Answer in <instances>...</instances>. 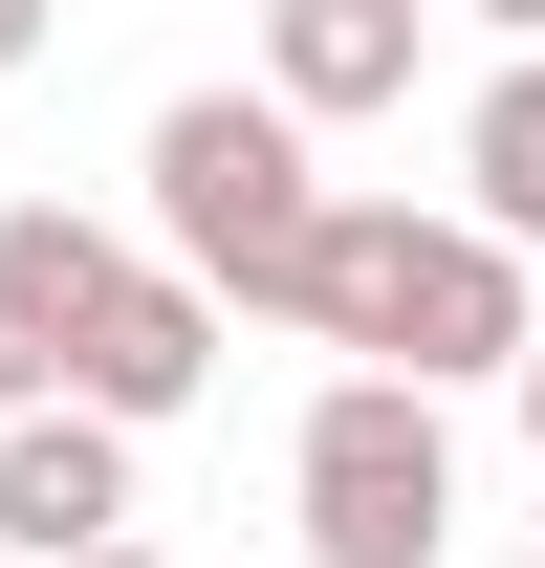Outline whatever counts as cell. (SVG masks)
Returning <instances> with one entry per match:
<instances>
[{
	"label": "cell",
	"instance_id": "1",
	"mask_svg": "<svg viewBox=\"0 0 545 568\" xmlns=\"http://www.w3.org/2000/svg\"><path fill=\"white\" fill-rule=\"evenodd\" d=\"M284 328L349 372H414V394H502V351L545 328V263H502L480 219H414V197H328Z\"/></svg>",
	"mask_w": 545,
	"mask_h": 568
},
{
	"label": "cell",
	"instance_id": "2",
	"mask_svg": "<svg viewBox=\"0 0 545 568\" xmlns=\"http://www.w3.org/2000/svg\"><path fill=\"white\" fill-rule=\"evenodd\" d=\"M153 263L218 284V306H306V241H328V153H306V110H263V88H175L153 110Z\"/></svg>",
	"mask_w": 545,
	"mask_h": 568
},
{
	"label": "cell",
	"instance_id": "3",
	"mask_svg": "<svg viewBox=\"0 0 545 568\" xmlns=\"http://www.w3.org/2000/svg\"><path fill=\"white\" fill-rule=\"evenodd\" d=\"M284 503H306V568H436L459 547V394L328 372L306 437H284Z\"/></svg>",
	"mask_w": 545,
	"mask_h": 568
},
{
	"label": "cell",
	"instance_id": "4",
	"mask_svg": "<svg viewBox=\"0 0 545 568\" xmlns=\"http://www.w3.org/2000/svg\"><path fill=\"white\" fill-rule=\"evenodd\" d=\"M218 328H240L218 284H175L153 241H110L88 306H66V394H88L110 437H153V416H197V394H218Z\"/></svg>",
	"mask_w": 545,
	"mask_h": 568
},
{
	"label": "cell",
	"instance_id": "5",
	"mask_svg": "<svg viewBox=\"0 0 545 568\" xmlns=\"http://www.w3.org/2000/svg\"><path fill=\"white\" fill-rule=\"evenodd\" d=\"M414 44H436V0H263V110L371 132V110H414Z\"/></svg>",
	"mask_w": 545,
	"mask_h": 568
},
{
	"label": "cell",
	"instance_id": "6",
	"mask_svg": "<svg viewBox=\"0 0 545 568\" xmlns=\"http://www.w3.org/2000/svg\"><path fill=\"white\" fill-rule=\"evenodd\" d=\"M110 525H132V437L88 416V394H22V416H0V547L66 568V547H110Z\"/></svg>",
	"mask_w": 545,
	"mask_h": 568
},
{
	"label": "cell",
	"instance_id": "7",
	"mask_svg": "<svg viewBox=\"0 0 545 568\" xmlns=\"http://www.w3.org/2000/svg\"><path fill=\"white\" fill-rule=\"evenodd\" d=\"M88 263H110V219L0 197V416H22V394H66V306H88Z\"/></svg>",
	"mask_w": 545,
	"mask_h": 568
},
{
	"label": "cell",
	"instance_id": "8",
	"mask_svg": "<svg viewBox=\"0 0 545 568\" xmlns=\"http://www.w3.org/2000/svg\"><path fill=\"white\" fill-rule=\"evenodd\" d=\"M459 219L502 241V263H545V44H502L459 110Z\"/></svg>",
	"mask_w": 545,
	"mask_h": 568
},
{
	"label": "cell",
	"instance_id": "9",
	"mask_svg": "<svg viewBox=\"0 0 545 568\" xmlns=\"http://www.w3.org/2000/svg\"><path fill=\"white\" fill-rule=\"evenodd\" d=\"M44 44H66V0H0V88H22V67H44Z\"/></svg>",
	"mask_w": 545,
	"mask_h": 568
},
{
	"label": "cell",
	"instance_id": "10",
	"mask_svg": "<svg viewBox=\"0 0 545 568\" xmlns=\"http://www.w3.org/2000/svg\"><path fill=\"white\" fill-rule=\"evenodd\" d=\"M502 394H524V437H545V328H524V351H502Z\"/></svg>",
	"mask_w": 545,
	"mask_h": 568
},
{
	"label": "cell",
	"instance_id": "11",
	"mask_svg": "<svg viewBox=\"0 0 545 568\" xmlns=\"http://www.w3.org/2000/svg\"><path fill=\"white\" fill-rule=\"evenodd\" d=\"M459 22H502V44H545V0H459Z\"/></svg>",
	"mask_w": 545,
	"mask_h": 568
},
{
	"label": "cell",
	"instance_id": "12",
	"mask_svg": "<svg viewBox=\"0 0 545 568\" xmlns=\"http://www.w3.org/2000/svg\"><path fill=\"white\" fill-rule=\"evenodd\" d=\"M66 568H175V547H132V525H110V547H66Z\"/></svg>",
	"mask_w": 545,
	"mask_h": 568
}]
</instances>
